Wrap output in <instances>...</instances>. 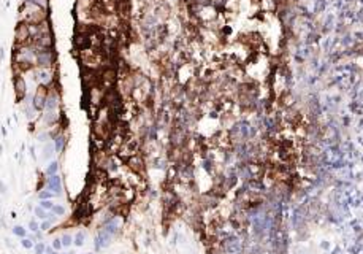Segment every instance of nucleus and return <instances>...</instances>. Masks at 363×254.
Instances as JSON below:
<instances>
[{"instance_id":"obj_1","label":"nucleus","mask_w":363,"mask_h":254,"mask_svg":"<svg viewBox=\"0 0 363 254\" xmlns=\"http://www.w3.org/2000/svg\"><path fill=\"white\" fill-rule=\"evenodd\" d=\"M46 19H48V11H46V10H41V8H38V6L24 2V5L21 8V22H25V24H40V22H43Z\"/></svg>"},{"instance_id":"obj_2","label":"nucleus","mask_w":363,"mask_h":254,"mask_svg":"<svg viewBox=\"0 0 363 254\" xmlns=\"http://www.w3.org/2000/svg\"><path fill=\"white\" fill-rule=\"evenodd\" d=\"M54 64V54L52 48H38L35 57V65L38 68H51Z\"/></svg>"},{"instance_id":"obj_3","label":"nucleus","mask_w":363,"mask_h":254,"mask_svg":"<svg viewBox=\"0 0 363 254\" xmlns=\"http://www.w3.org/2000/svg\"><path fill=\"white\" fill-rule=\"evenodd\" d=\"M48 92H49V88H46V86H38V89L35 91V94L32 96V107L35 108V111H43L44 110Z\"/></svg>"},{"instance_id":"obj_4","label":"nucleus","mask_w":363,"mask_h":254,"mask_svg":"<svg viewBox=\"0 0 363 254\" xmlns=\"http://www.w3.org/2000/svg\"><path fill=\"white\" fill-rule=\"evenodd\" d=\"M14 37H16V46H22V45H30V33H29V24L25 22H19L14 30Z\"/></svg>"},{"instance_id":"obj_5","label":"nucleus","mask_w":363,"mask_h":254,"mask_svg":"<svg viewBox=\"0 0 363 254\" xmlns=\"http://www.w3.org/2000/svg\"><path fill=\"white\" fill-rule=\"evenodd\" d=\"M35 78L36 81L40 83V86H46L49 88L52 84V73H51V68H38L35 72Z\"/></svg>"},{"instance_id":"obj_6","label":"nucleus","mask_w":363,"mask_h":254,"mask_svg":"<svg viewBox=\"0 0 363 254\" xmlns=\"http://www.w3.org/2000/svg\"><path fill=\"white\" fill-rule=\"evenodd\" d=\"M13 83H14V94H16V99H17V100H22L24 96L27 94V84H25L24 78H22V76H16V78L13 80Z\"/></svg>"},{"instance_id":"obj_7","label":"nucleus","mask_w":363,"mask_h":254,"mask_svg":"<svg viewBox=\"0 0 363 254\" xmlns=\"http://www.w3.org/2000/svg\"><path fill=\"white\" fill-rule=\"evenodd\" d=\"M46 186L48 189L54 194H60L62 192V183H60V176L59 175H51L46 181Z\"/></svg>"},{"instance_id":"obj_8","label":"nucleus","mask_w":363,"mask_h":254,"mask_svg":"<svg viewBox=\"0 0 363 254\" xmlns=\"http://www.w3.org/2000/svg\"><path fill=\"white\" fill-rule=\"evenodd\" d=\"M52 143H54L55 153H62L63 151V145H65V137L62 134H59V135L52 134Z\"/></svg>"},{"instance_id":"obj_9","label":"nucleus","mask_w":363,"mask_h":254,"mask_svg":"<svg viewBox=\"0 0 363 254\" xmlns=\"http://www.w3.org/2000/svg\"><path fill=\"white\" fill-rule=\"evenodd\" d=\"M128 165L133 168L135 172H139L143 168V159H141V156H138V154H135V156H132L128 159Z\"/></svg>"},{"instance_id":"obj_10","label":"nucleus","mask_w":363,"mask_h":254,"mask_svg":"<svg viewBox=\"0 0 363 254\" xmlns=\"http://www.w3.org/2000/svg\"><path fill=\"white\" fill-rule=\"evenodd\" d=\"M52 151H55V149H54V143H52V142H48V143L44 145V148H43L41 159H51V157H52Z\"/></svg>"},{"instance_id":"obj_11","label":"nucleus","mask_w":363,"mask_h":254,"mask_svg":"<svg viewBox=\"0 0 363 254\" xmlns=\"http://www.w3.org/2000/svg\"><path fill=\"white\" fill-rule=\"evenodd\" d=\"M24 113H25V118H27V119H32V118H33L35 108L32 107V100H29V97H27V100H25V105H24Z\"/></svg>"},{"instance_id":"obj_12","label":"nucleus","mask_w":363,"mask_h":254,"mask_svg":"<svg viewBox=\"0 0 363 254\" xmlns=\"http://www.w3.org/2000/svg\"><path fill=\"white\" fill-rule=\"evenodd\" d=\"M25 3L35 5V6L41 8V10H46V11H48V6H49V0H25Z\"/></svg>"},{"instance_id":"obj_13","label":"nucleus","mask_w":363,"mask_h":254,"mask_svg":"<svg viewBox=\"0 0 363 254\" xmlns=\"http://www.w3.org/2000/svg\"><path fill=\"white\" fill-rule=\"evenodd\" d=\"M57 170H59V164L55 162V161H52V162H49L48 168H46V175H48V176H51V175H57Z\"/></svg>"},{"instance_id":"obj_14","label":"nucleus","mask_w":363,"mask_h":254,"mask_svg":"<svg viewBox=\"0 0 363 254\" xmlns=\"http://www.w3.org/2000/svg\"><path fill=\"white\" fill-rule=\"evenodd\" d=\"M33 213H35V216L38 219H41V221H44V219H48V213H46L41 206H36V208H33Z\"/></svg>"},{"instance_id":"obj_15","label":"nucleus","mask_w":363,"mask_h":254,"mask_svg":"<svg viewBox=\"0 0 363 254\" xmlns=\"http://www.w3.org/2000/svg\"><path fill=\"white\" fill-rule=\"evenodd\" d=\"M13 233L16 235V237H21V238H24L25 235H27V230L22 227V225H14V227H13Z\"/></svg>"},{"instance_id":"obj_16","label":"nucleus","mask_w":363,"mask_h":254,"mask_svg":"<svg viewBox=\"0 0 363 254\" xmlns=\"http://www.w3.org/2000/svg\"><path fill=\"white\" fill-rule=\"evenodd\" d=\"M73 243H75V246H82V244H84V232H78L75 235Z\"/></svg>"},{"instance_id":"obj_17","label":"nucleus","mask_w":363,"mask_h":254,"mask_svg":"<svg viewBox=\"0 0 363 254\" xmlns=\"http://www.w3.org/2000/svg\"><path fill=\"white\" fill-rule=\"evenodd\" d=\"M38 197H40V200H51L52 199V192L49 189H43L38 192Z\"/></svg>"},{"instance_id":"obj_18","label":"nucleus","mask_w":363,"mask_h":254,"mask_svg":"<svg viewBox=\"0 0 363 254\" xmlns=\"http://www.w3.org/2000/svg\"><path fill=\"white\" fill-rule=\"evenodd\" d=\"M60 241H62V246H63V248H68L70 244L73 243V241H71V235L63 233V235H62V238H60Z\"/></svg>"},{"instance_id":"obj_19","label":"nucleus","mask_w":363,"mask_h":254,"mask_svg":"<svg viewBox=\"0 0 363 254\" xmlns=\"http://www.w3.org/2000/svg\"><path fill=\"white\" fill-rule=\"evenodd\" d=\"M51 211H52L55 216H63V214H65V208H63V206H60V205H52Z\"/></svg>"},{"instance_id":"obj_20","label":"nucleus","mask_w":363,"mask_h":254,"mask_svg":"<svg viewBox=\"0 0 363 254\" xmlns=\"http://www.w3.org/2000/svg\"><path fill=\"white\" fill-rule=\"evenodd\" d=\"M33 249H35V254H44V249H46V244H44L43 241H40V243H36V244H33Z\"/></svg>"},{"instance_id":"obj_21","label":"nucleus","mask_w":363,"mask_h":254,"mask_svg":"<svg viewBox=\"0 0 363 254\" xmlns=\"http://www.w3.org/2000/svg\"><path fill=\"white\" fill-rule=\"evenodd\" d=\"M21 244H22V246L25 248V249H32L33 248V241H32V238H22L21 240Z\"/></svg>"},{"instance_id":"obj_22","label":"nucleus","mask_w":363,"mask_h":254,"mask_svg":"<svg viewBox=\"0 0 363 254\" xmlns=\"http://www.w3.org/2000/svg\"><path fill=\"white\" fill-rule=\"evenodd\" d=\"M52 205H54V203H52L51 200H41V202H40V206H41L43 210H51Z\"/></svg>"},{"instance_id":"obj_23","label":"nucleus","mask_w":363,"mask_h":254,"mask_svg":"<svg viewBox=\"0 0 363 254\" xmlns=\"http://www.w3.org/2000/svg\"><path fill=\"white\" fill-rule=\"evenodd\" d=\"M51 225H52V221H51V219H44L43 224L40 225V230H48Z\"/></svg>"},{"instance_id":"obj_24","label":"nucleus","mask_w":363,"mask_h":254,"mask_svg":"<svg viewBox=\"0 0 363 254\" xmlns=\"http://www.w3.org/2000/svg\"><path fill=\"white\" fill-rule=\"evenodd\" d=\"M51 137V134H48V132H43V134H40L38 135V140L40 142H44V143H48V138Z\"/></svg>"},{"instance_id":"obj_25","label":"nucleus","mask_w":363,"mask_h":254,"mask_svg":"<svg viewBox=\"0 0 363 254\" xmlns=\"http://www.w3.org/2000/svg\"><path fill=\"white\" fill-rule=\"evenodd\" d=\"M29 229H30L32 232H36V230H40V225L36 224V221H30V222H29Z\"/></svg>"},{"instance_id":"obj_26","label":"nucleus","mask_w":363,"mask_h":254,"mask_svg":"<svg viewBox=\"0 0 363 254\" xmlns=\"http://www.w3.org/2000/svg\"><path fill=\"white\" fill-rule=\"evenodd\" d=\"M52 248H54V249H57V251H59L60 248H63V246H62V241H60L59 238H55V240L52 241Z\"/></svg>"},{"instance_id":"obj_27","label":"nucleus","mask_w":363,"mask_h":254,"mask_svg":"<svg viewBox=\"0 0 363 254\" xmlns=\"http://www.w3.org/2000/svg\"><path fill=\"white\" fill-rule=\"evenodd\" d=\"M0 194H6V186L2 181H0Z\"/></svg>"},{"instance_id":"obj_28","label":"nucleus","mask_w":363,"mask_h":254,"mask_svg":"<svg viewBox=\"0 0 363 254\" xmlns=\"http://www.w3.org/2000/svg\"><path fill=\"white\" fill-rule=\"evenodd\" d=\"M51 254H57V252H51Z\"/></svg>"},{"instance_id":"obj_29","label":"nucleus","mask_w":363,"mask_h":254,"mask_svg":"<svg viewBox=\"0 0 363 254\" xmlns=\"http://www.w3.org/2000/svg\"><path fill=\"white\" fill-rule=\"evenodd\" d=\"M89 254H92V252H89Z\"/></svg>"}]
</instances>
